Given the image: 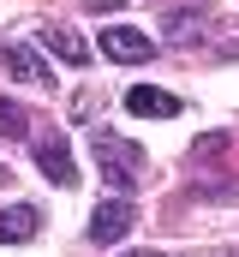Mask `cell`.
Returning <instances> with one entry per match:
<instances>
[{
  "label": "cell",
  "mask_w": 239,
  "mask_h": 257,
  "mask_svg": "<svg viewBox=\"0 0 239 257\" xmlns=\"http://www.w3.org/2000/svg\"><path fill=\"white\" fill-rule=\"evenodd\" d=\"M96 48H102V54H108L114 66H144L150 54H156V42H150L144 30H132V24H108Z\"/></svg>",
  "instance_id": "277c9868"
},
{
  "label": "cell",
  "mask_w": 239,
  "mask_h": 257,
  "mask_svg": "<svg viewBox=\"0 0 239 257\" xmlns=\"http://www.w3.org/2000/svg\"><path fill=\"white\" fill-rule=\"evenodd\" d=\"M132 227H138L132 197H102V203H96V215H90V239H96V245H120Z\"/></svg>",
  "instance_id": "3957f363"
},
{
  "label": "cell",
  "mask_w": 239,
  "mask_h": 257,
  "mask_svg": "<svg viewBox=\"0 0 239 257\" xmlns=\"http://www.w3.org/2000/svg\"><path fill=\"white\" fill-rule=\"evenodd\" d=\"M114 6H126V0H90V12H114Z\"/></svg>",
  "instance_id": "8fae6325"
},
{
  "label": "cell",
  "mask_w": 239,
  "mask_h": 257,
  "mask_svg": "<svg viewBox=\"0 0 239 257\" xmlns=\"http://www.w3.org/2000/svg\"><path fill=\"white\" fill-rule=\"evenodd\" d=\"M36 168L48 174V186H78V162H72L66 138H42L36 144Z\"/></svg>",
  "instance_id": "8992f818"
},
{
  "label": "cell",
  "mask_w": 239,
  "mask_h": 257,
  "mask_svg": "<svg viewBox=\"0 0 239 257\" xmlns=\"http://www.w3.org/2000/svg\"><path fill=\"white\" fill-rule=\"evenodd\" d=\"M126 114H138V120H174L179 96L156 90V84H132V90H126Z\"/></svg>",
  "instance_id": "5b68a950"
},
{
  "label": "cell",
  "mask_w": 239,
  "mask_h": 257,
  "mask_svg": "<svg viewBox=\"0 0 239 257\" xmlns=\"http://www.w3.org/2000/svg\"><path fill=\"white\" fill-rule=\"evenodd\" d=\"M24 132H30V114H24L18 102L0 96V138H24Z\"/></svg>",
  "instance_id": "30bf717a"
},
{
  "label": "cell",
  "mask_w": 239,
  "mask_h": 257,
  "mask_svg": "<svg viewBox=\"0 0 239 257\" xmlns=\"http://www.w3.org/2000/svg\"><path fill=\"white\" fill-rule=\"evenodd\" d=\"M42 48H48L54 60H66V66H84V60H90V42H84L72 24H48V30H42Z\"/></svg>",
  "instance_id": "ba28073f"
},
{
  "label": "cell",
  "mask_w": 239,
  "mask_h": 257,
  "mask_svg": "<svg viewBox=\"0 0 239 257\" xmlns=\"http://www.w3.org/2000/svg\"><path fill=\"white\" fill-rule=\"evenodd\" d=\"M0 66H6V78L30 84L36 96H48V90H54V72L42 66V54H36L30 42H6V48H0Z\"/></svg>",
  "instance_id": "7a4b0ae2"
},
{
  "label": "cell",
  "mask_w": 239,
  "mask_h": 257,
  "mask_svg": "<svg viewBox=\"0 0 239 257\" xmlns=\"http://www.w3.org/2000/svg\"><path fill=\"white\" fill-rule=\"evenodd\" d=\"M162 30H168V42H174V48H191V42H203V36H209L215 24H209V12L185 6V12H174V18H168Z\"/></svg>",
  "instance_id": "9c48e42d"
},
{
  "label": "cell",
  "mask_w": 239,
  "mask_h": 257,
  "mask_svg": "<svg viewBox=\"0 0 239 257\" xmlns=\"http://www.w3.org/2000/svg\"><path fill=\"white\" fill-rule=\"evenodd\" d=\"M120 257H162V251H120Z\"/></svg>",
  "instance_id": "7c38bea8"
},
{
  "label": "cell",
  "mask_w": 239,
  "mask_h": 257,
  "mask_svg": "<svg viewBox=\"0 0 239 257\" xmlns=\"http://www.w3.org/2000/svg\"><path fill=\"white\" fill-rule=\"evenodd\" d=\"M0 180H6V168H0Z\"/></svg>",
  "instance_id": "4fadbf2b"
},
{
  "label": "cell",
  "mask_w": 239,
  "mask_h": 257,
  "mask_svg": "<svg viewBox=\"0 0 239 257\" xmlns=\"http://www.w3.org/2000/svg\"><path fill=\"white\" fill-rule=\"evenodd\" d=\"M96 162H102V180H108L120 197L132 192L138 174H144V150L126 144V138H114V132H96Z\"/></svg>",
  "instance_id": "6da1fadb"
},
{
  "label": "cell",
  "mask_w": 239,
  "mask_h": 257,
  "mask_svg": "<svg viewBox=\"0 0 239 257\" xmlns=\"http://www.w3.org/2000/svg\"><path fill=\"white\" fill-rule=\"evenodd\" d=\"M36 233H42V209H36V203H6V209H0V245L36 239Z\"/></svg>",
  "instance_id": "52a82bcc"
}]
</instances>
